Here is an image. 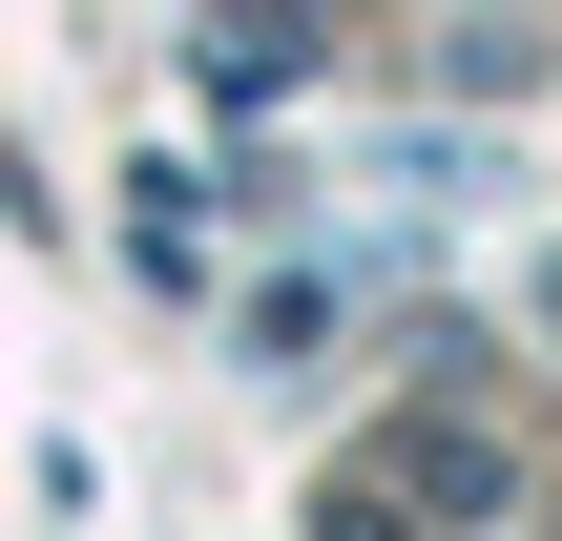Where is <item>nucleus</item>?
Segmentation results:
<instances>
[{"mask_svg": "<svg viewBox=\"0 0 562 541\" xmlns=\"http://www.w3.org/2000/svg\"><path fill=\"white\" fill-rule=\"evenodd\" d=\"M355 480H375V500H438V521H521V459H501V438H480L459 396H417V417H396V438H375Z\"/></svg>", "mask_w": 562, "mask_h": 541, "instance_id": "nucleus-1", "label": "nucleus"}, {"mask_svg": "<svg viewBox=\"0 0 562 541\" xmlns=\"http://www.w3.org/2000/svg\"><path fill=\"white\" fill-rule=\"evenodd\" d=\"M542 334H562V250H542Z\"/></svg>", "mask_w": 562, "mask_h": 541, "instance_id": "nucleus-2", "label": "nucleus"}]
</instances>
